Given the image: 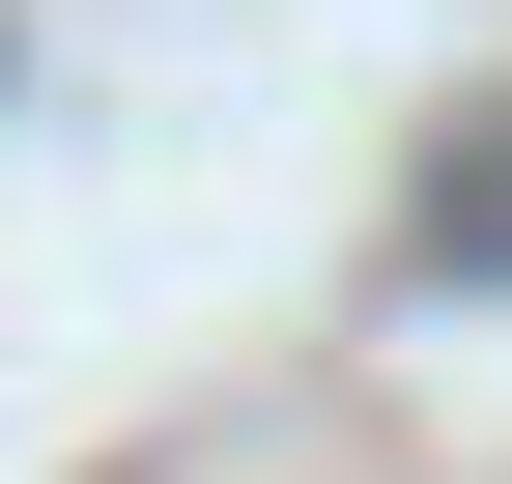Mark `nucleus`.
Returning a JSON list of instances; mask_svg holds the SVG:
<instances>
[{"label": "nucleus", "instance_id": "1", "mask_svg": "<svg viewBox=\"0 0 512 484\" xmlns=\"http://www.w3.org/2000/svg\"><path fill=\"white\" fill-rule=\"evenodd\" d=\"M427 257H456V285H512V114H484L456 171H427Z\"/></svg>", "mask_w": 512, "mask_h": 484}]
</instances>
